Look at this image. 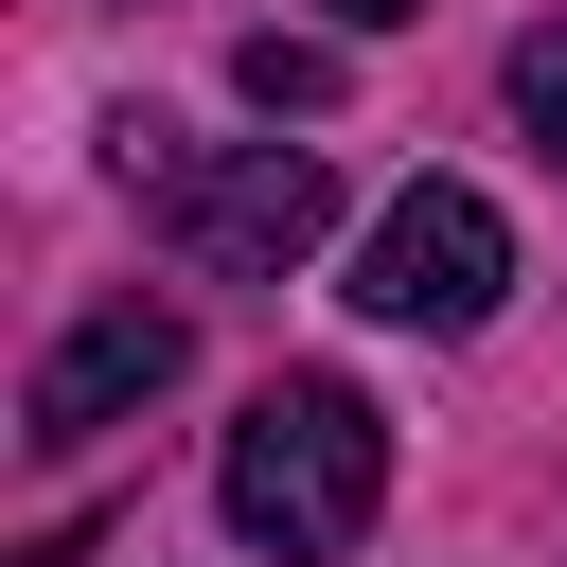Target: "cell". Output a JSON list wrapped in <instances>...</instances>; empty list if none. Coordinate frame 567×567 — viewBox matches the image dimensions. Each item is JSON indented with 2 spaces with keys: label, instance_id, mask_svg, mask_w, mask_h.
<instances>
[{
  "label": "cell",
  "instance_id": "obj_1",
  "mask_svg": "<svg viewBox=\"0 0 567 567\" xmlns=\"http://www.w3.org/2000/svg\"><path fill=\"white\" fill-rule=\"evenodd\" d=\"M372 496H390V425H372V390H354V372H266L248 425H230V461H213V514H230L248 549L319 567V549L372 532Z\"/></svg>",
  "mask_w": 567,
  "mask_h": 567
},
{
  "label": "cell",
  "instance_id": "obj_2",
  "mask_svg": "<svg viewBox=\"0 0 567 567\" xmlns=\"http://www.w3.org/2000/svg\"><path fill=\"white\" fill-rule=\"evenodd\" d=\"M142 195H159V230H177V266H213V284H284L319 230H337V159L319 142H230V159H124Z\"/></svg>",
  "mask_w": 567,
  "mask_h": 567
},
{
  "label": "cell",
  "instance_id": "obj_3",
  "mask_svg": "<svg viewBox=\"0 0 567 567\" xmlns=\"http://www.w3.org/2000/svg\"><path fill=\"white\" fill-rule=\"evenodd\" d=\"M354 301H372L390 337H478V319L514 301V213L461 195V177H408V195L372 213V248H354Z\"/></svg>",
  "mask_w": 567,
  "mask_h": 567
},
{
  "label": "cell",
  "instance_id": "obj_4",
  "mask_svg": "<svg viewBox=\"0 0 567 567\" xmlns=\"http://www.w3.org/2000/svg\"><path fill=\"white\" fill-rule=\"evenodd\" d=\"M177 354H195V319H177V301H142V284H124V301H89V319L35 354L18 443H35V461H89L124 408H159V390H177Z\"/></svg>",
  "mask_w": 567,
  "mask_h": 567
},
{
  "label": "cell",
  "instance_id": "obj_5",
  "mask_svg": "<svg viewBox=\"0 0 567 567\" xmlns=\"http://www.w3.org/2000/svg\"><path fill=\"white\" fill-rule=\"evenodd\" d=\"M230 89H248L266 124H319V106H337V35H248V53H230Z\"/></svg>",
  "mask_w": 567,
  "mask_h": 567
},
{
  "label": "cell",
  "instance_id": "obj_6",
  "mask_svg": "<svg viewBox=\"0 0 567 567\" xmlns=\"http://www.w3.org/2000/svg\"><path fill=\"white\" fill-rule=\"evenodd\" d=\"M514 124H532V159L567 177V18H549V35H514Z\"/></svg>",
  "mask_w": 567,
  "mask_h": 567
},
{
  "label": "cell",
  "instance_id": "obj_7",
  "mask_svg": "<svg viewBox=\"0 0 567 567\" xmlns=\"http://www.w3.org/2000/svg\"><path fill=\"white\" fill-rule=\"evenodd\" d=\"M319 18H337V35H390V18H425V0H319Z\"/></svg>",
  "mask_w": 567,
  "mask_h": 567
}]
</instances>
